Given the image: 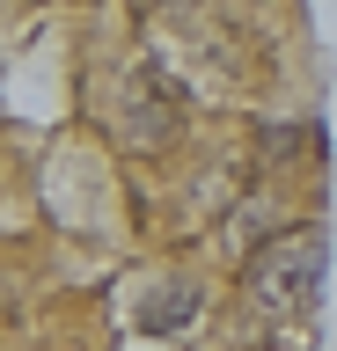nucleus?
<instances>
[{
  "label": "nucleus",
  "mask_w": 337,
  "mask_h": 351,
  "mask_svg": "<svg viewBox=\"0 0 337 351\" xmlns=\"http://www.w3.org/2000/svg\"><path fill=\"white\" fill-rule=\"evenodd\" d=\"M323 263H330V241L315 227H286V234L257 241V256L242 263V300L257 315H293L323 285Z\"/></svg>",
  "instance_id": "nucleus-1"
},
{
  "label": "nucleus",
  "mask_w": 337,
  "mask_h": 351,
  "mask_svg": "<svg viewBox=\"0 0 337 351\" xmlns=\"http://www.w3.org/2000/svg\"><path fill=\"white\" fill-rule=\"evenodd\" d=\"M183 125V88L161 73V66H139V81H132V103H125V147L139 154H154L169 147Z\"/></svg>",
  "instance_id": "nucleus-2"
},
{
  "label": "nucleus",
  "mask_w": 337,
  "mask_h": 351,
  "mask_svg": "<svg viewBox=\"0 0 337 351\" xmlns=\"http://www.w3.org/2000/svg\"><path fill=\"white\" fill-rule=\"evenodd\" d=\"M198 322V285L191 278H161L147 300H139V329L147 337H176V329Z\"/></svg>",
  "instance_id": "nucleus-3"
}]
</instances>
